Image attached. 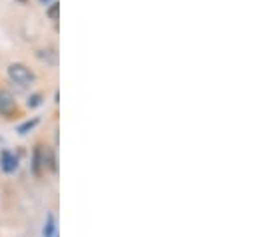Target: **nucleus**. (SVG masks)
<instances>
[{
    "mask_svg": "<svg viewBox=\"0 0 257 237\" xmlns=\"http://www.w3.org/2000/svg\"><path fill=\"white\" fill-rule=\"evenodd\" d=\"M6 72H8V78H10L14 84L22 86V88L34 84V80H36V74H34L26 64H22V62H12V64L6 68Z\"/></svg>",
    "mask_w": 257,
    "mask_h": 237,
    "instance_id": "f257e3e1",
    "label": "nucleus"
},
{
    "mask_svg": "<svg viewBox=\"0 0 257 237\" xmlns=\"http://www.w3.org/2000/svg\"><path fill=\"white\" fill-rule=\"evenodd\" d=\"M30 172L34 178H40L44 174V146L36 144L32 148V156H30Z\"/></svg>",
    "mask_w": 257,
    "mask_h": 237,
    "instance_id": "f03ea898",
    "label": "nucleus"
},
{
    "mask_svg": "<svg viewBox=\"0 0 257 237\" xmlns=\"http://www.w3.org/2000/svg\"><path fill=\"white\" fill-rule=\"evenodd\" d=\"M16 110H18V106H16L14 96H12L8 90L0 88V116L10 118L12 114H16Z\"/></svg>",
    "mask_w": 257,
    "mask_h": 237,
    "instance_id": "7ed1b4c3",
    "label": "nucleus"
},
{
    "mask_svg": "<svg viewBox=\"0 0 257 237\" xmlns=\"http://www.w3.org/2000/svg\"><path fill=\"white\" fill-rule=\"evenodd\" d=\"M0 170L4 174H14L18 170V156L10 150H2L0 152Z\"/></svg>",
    "mask_w": 257,
    "mask_h": 237,
    "instance_id": "20e7f679",
    "label": "nucleus"
},
{
    "mask_svg": "<svg viewBox=\"0 0 257 237\" xmlns=\"http://www.w3.org/2000/svg\"><path fill=\"white\" fill-rule=\"evenodd\" d=\"M36 58L40 60V62H44L46 66H52V68L58 66V52H56V48H40V50H36Z\"/></svg>",
    "mask_w": 257,
    "mask_h": 237,
    "instance_id": "39448f33",
    "label": "nucleus"
},
{
    "mask_svg": "<svg viewBox=\"0 0 257 237\" xmlns=\"http://www.w3.org/2000/svg\"><path fill=\"white\" fill-rule=\"evenodd\" d=\"M50 170L52 174H58V156L54 148L44 146V172Z\"/></svg>",
    "mask_w": 257,
    "mask_h": 237,
    "instance_id": "423d86ee",
    "label": "nucleus"
},
{
    "mask_svg": "<svg viewBox=\"0 0 257 237\" xmlns=\"http://www.w3.org/2000/svg\"><path fill=\"white\" fill-rule=\"evenodd\" d=\"M42 237H58V229H56V219L52 213H48L44 227H42Z\"/></svg>",
    "mask_w": 257,
    "mask_h": 237,
    "instance_id": "0eeeda50",
    "label": "nucleus"
},
{
    "mask_svg": "<svg viewBox=\"0 0 257 237\" xmlns=\"http://www.w3.org/2000/svg\"><path fill=\"white\" fill-rule=\"evenodd\" d=\"M38 122H40V118H32V120H26L24 124H20L18 128H16V132L20 134V136H26L28 132H32L36 126H38Z\"/></svg>",
    "mask_w": 257,
    "mask_h": 237,
    "instance_id": "6e6552de",
    "label": "nucleus"
},
{
    "mask_svg": "<svg viewBox=\"0 0 257 237\" xmlns=\"http://www.w3.org/2000/svg\"><path fill=\"white\" fill-rule=\"evenodd\" d=\"M58 14H60V2H52L48 8H46V16L50 18V20H54V22H58Z\"/></svg>",
    "mask_w": 257,
    "mask_h": 237,
    "instance_id": "1a4fd4ad",
    "label": "nucleus"
},
{
    "mask_svg": "<svg viewBox=\"0 0 257 237\" xmlns=\"http://www.w3.org/2000/svg\"><path fill=\"white\" fill-rule=\"evenodd\" d=\"M42 100H44V96L42 94H30L28 96V100H26V106L32 110V108H38L40 104H42Z\"/></svg>",
    "mask_w": 257,
    "mask_h": 237,
    "instance_id": "9d476101",
    "label": "nucleus"
},
{
    "mask_svg": "<svg viewBox=\"0 0 257 237\" xmlns=\"http://www.w3.org/2000/svg\"><path fill=\"white\" fill-rule=\"evenodd\" d=\"M38 2H40V4H44V6H46V4H52V2H54V0H38Z\"/></svg>",
    "mask_w": 257,
    "mask_h": 237,
    "instance_id": "9b49d317",
    "label": "nucleus"
},
{
    "mask_svg": "<svg viewBox=\"0 0 257 237\" xmlns=\"http://www.w3.org/2000/svg\"><path fill=\"white\" fill-rule=\"evenodd\" d=\"M16 2H20V4H26V2H28V0H16Z\"/></svg>",
    "mask_w": 257,
    "mask_h": 237,
    "instance_id": "f8f14e48",
    "label": "nucleus"
}]
</instances>
